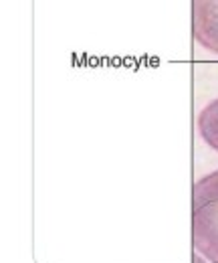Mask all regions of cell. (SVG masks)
Returning <instances> with one entry per match:
<instances>
[{
  "instance_id": "2",
  "label": "cell",
  "mask_w": 218,
  "mask_h": 263,
  "mask_svg": "<svg viewBox=\"0 0 218 263\" xmlns=\"http://www.w3.org/2000/svg\"><path fill=\"white\" fill-rule=\"evenodd\" d=\"M192 33L202 49L218 55V0H192Z\"/></svg>"
},
{
  "instance_id": "1",
  "label": "cell",
  "mask_w": 218,
  "mask_h": 263,
  "mask_svg": "<svg viewBox=\"0 0 218 263\" xmlns=\"http://www.w3.org/2000/svg\"><path fill=\"white\" fill-rule=\"evenodd\" d=\"M192 245L208 263H218V170L194 182Z\"/></svg>"
},
{
  "instance_id": "3",
  "label": "cell",
  "mask_w": 218,
  "mask_h": 263,
  "mask_svg": "<svg viewBox=\"0 0 218 263\" xmlns=\"http://www.w3.org/2000/svg\"><path fill=\"white\" fill-rule=\"evenodd\" d=\"M196 128H198L200 138L206 142V146H210L212 150L218 152V98L208 101L200 109L196 118Z\"/></svg>"
}]
</instances>
